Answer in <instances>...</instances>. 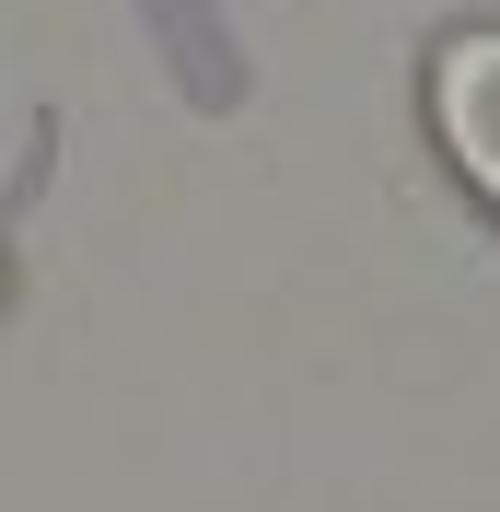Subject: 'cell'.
Wrapping results in <instances>:
<instances>
[{"mask_svg": "<svg viewBox=\"0 0 500 512\" xmlns=\"http://www.w3.org/2000/svg\"><path fill=\"white\" fill-rule=\"evenodd\" d=\"M431 128H442V152L466 163V187L500 210V24L454 35L431 59Z\"/></svg>", "mask_w": 500, "mask_h": 512, "instance_id": "obj_1", "label": "cell"}]
</instances>
